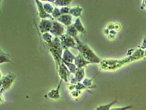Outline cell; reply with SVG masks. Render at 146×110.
<instances>
[{
  "mask_svg": "<svg viewBox=\"0 0 146 110\" xmlns=\"http://www.w3.org/2000/svg\"><path fill=\"white\" fill-rule=\"evenodd\" d=\"M82 11V8L80 7L79 6L74 7L70 8L69 14L71 15L72 16L78 17L81 15Z\"/></svg>",
  "mask_w": 146,
  "mask_h": 110,
  "instance_id": "17",
  "label": "cell"
},
{
  "mask_svg": "<svg viewBox=\"0 0 146 110\" xmlns=\"http://www.w3.org/2000/svg\"><path fill=\"white\" fill-rule=\"evenodd\" d=\"M62 62L64 63V64L66 67V68H68V69L70 72V73L75 74V73H76V70H77V68H76V66L75 65V64L72 63L66 62L63 61H62Z\"/></svg>",
  "mask_w": 146,
  "mask_h": 110,
  "instance_id": "20",
  "label": "cell"
},
{
  "mask_svg": "<svg viewBox=\"0 0 146 110\" xmlns=\"http://www.w3.org/2000/svg\"><path fill=\"white\" fill-rule=\"evenodd\" d=\"M85 77V68H77L76 73H75V77L70 80V84H76L83 81Z\"/></svg>",
  "mask_w": 146,
  "mask_h": 110,
  "instance_id": "10",
  "label": "cell"
},
{
  "mask_svg": "<svg viewBox=\"0 0 146 110\" xmlns=\"http://www.w3.org/2000/svg\"><path fill=\"white\" fill-rule=\"evenodd\" d=\"M51 15L54 19H57L58 17H59L61 15L60 9L58 8H54L52 13H51Z\"/></svg>",
  "mask_w": 146,
  "mask_h": 110,
  "instance_id": "24",
  "label": "cell"
},
{
  "mask_svg": "<svg viewBox=\"0 0 146 110\" xmlns=\"http://www.w3.org/2000/svg\"><path fill=\"white\" fill-rule=\"evenodd\" d=\"M73 25L78 32L81 33L82 34H85L86 33V29L84 27L82 23L81 22L80 19L79 18H78L75 20Z\"/></svg>",
  "mask_w": 146,
  "mask_h": 110,
  "instance_id": "16",
  "label": "cell"
},
{
  "mask_svg": "<svg viewBox=\"0 0 146 110\" xmlns=\"http://www.w3.org/2000/svg\"><path fill=\"white\" fill-rule=\"evenodd\" d=\"M74 64L77 68H84L90 63L82 57L80 53H79L77 56H75V57Z\"/></svg>",
  "mask_w": 146,
  "mask_h": 110,
  "instance_id": "12",
  "label": "cell"
},
{
  "mask_svg": "<svg viewBox=\"0 0 146 110\" xmlns=\"http://www.w3.org/2000/svg\"><path fill=\"white\" fill-rule=\"evenodd\" d=\"M11 60L4 54L0 55V65L5 63H11Z\"/></svg>",
  "mask_w": 146,
  "mask_h": 110,
  "instance_id": "25",
  "label": "cell"
},
{
  "mask_svg": "<svg viewBox=\"0 0 146 110\" xmlns=\"http://www.w3.org/2000/svg\"><path fill=\"white\" fill-rule=\"evenodd\" d=\"M144 57H146V49L144 51Z\"/></svg>",
  "mask_w": 146,
  "mask_h": 110,
  "instance_id": "32",
  "label": "cell"
},
{
  "mask_svg": "<svg viewBox=\"0 0 146 110\" xmlns=\"http://www.w3.org/2000/svg\"><path fill=\"white\" fill-rule=\"evenodd\" d=\"M3 99H3V96H2V94H0V103H1V102L3 101V100H4Z\"/></svg>",
  "mask_w": 146,
  "mask_h": 110,
  "instance_id": "31",
  "label": "cell"
},
{
  "mask_svg": "<svg viewBox=\"0 0 146 110\" xmlns=\"http://www.w3.org/2000/svg\"><path fill=\"white\" fill-rule=\"evenodd\" d=\"M42 39L47 44L48 46L51 45L52 43V35L51 34L48 33H44V34H42Z\"/></svg>",
  "mask_w": 146,
  "mask_h": 110,
  "instance_id": "21",
  "label": "cell"
},
{
  "mask_svg": "<svg viewBox=\"0 0 146 110\" xmlns=\"http://www.w3.org/2000/svg\"><path fill=\"white\" fill-rule=\"evenodd\" d=\"M141 5V8L143 9H145L146 12V0L143 1Z\"/></svg>",
  "mask_w": 146,
  "mask_h": 110,
  "instance_id": "30",
  "label": "cell"
},
{
  "mask_svg": "<svg viewBox=\"0 0 146 110\" xmlns=\"http://www.w3.org/2000/svg\"><path fill=\"white\" fill-rule=\"evenodd\" d=\"M62 47L63 50L68 49L69 48H75L76 46V43L72 37L66 34H63L59 37Z\"/></svg>",
  "mask_w": 146,
  "mask_h": 110,
  "instance_id": "5",
  "label": "cell"
},
{
  "mask_svg": "<svg viewBox=\"0 0 146 110\" xmlns=\"http://www.w3.org/2000/svg\"><path fill=\"white\" fill-rule=\"evenodd\" d=\"M57 70L60 78V79L66 83L68 82V78L70 77V73L68 71V68L65 66L64 63L62 62V61L61 64L57 68Z\"/></svg>",
  "mask_w": 146,
  "mask_h": 110,
  "instance_id": "8",
  "label": "cell"
},
{
  "mask_svg": "<svg viewBox=\"0 0 146 110\" xmlns=\"http://www.w3.org/2000/svg\"><path fill=\"white\" fill-rule=\"evenodd\" d=\"M1 1H0V4H1Z\"/></svg>",
  "mask_w": 146,
  "mask_h": 110,
  "instance_id": "35",
  "label": "cell"
},
{
  "mask_svg": "<svg viewBox=\"0 0 146 110\" xmlns=\"http://www.w3.org/2000/svg\"><path fill=\"white\" fill-rule=\"evenodd\" d=\"M117 103V99H115L114 100H113L112 102L109 103L107 105H101L98 107H97L95 110H110L111 107L115 105L116 103Z\"/></svg>",
  "mask_w": 146,
  "mask_h": 110,
  "instance_id": "18",
  "label": "cell"
},
{
  "mask_svg": "<svg viewBox=\"0 0 146 110\" xmlns=\"http://www.w3.org/2000/svg\"><path fill=\"white\" fill-rule=\"evenodd\" d=\"M48 47L52 56L56 62V68H57L62 63L63 50L62 47L59 37H55L53 40L52 44L48 45Z\"/></svg>",
  "mask_w": 146,
  "mask_h": 110,
  "instance_id": "3",
  "label": "cell"
},
{
  "mask_svg": "<svg viewBox=\"0 0 146 110\" xmlns=\"http://www.w3.org/2000/svg\"><path fill=\"white\" fill-rule=\"evenodd\" d=\"M80 93L81 91L80 90H75V91H72L70 94L73 98H76L80 95Z\"/></svg>",
  "mask_w": 146,
  "mask_h": 110,
  "instance_id": "28",
  "label": "cell"
},
{
  "mask_svg": "<svg viewBox=\"0 0 146 110\" xmlns=\"http://www.w3.org/2000/svg\"><path fill=\"white\" fill-rule=\"evenodd\" d=\"M75 56L68 49L64 50L62 55V61L69 63H72L74 61Z\"/></svg>",
  "mask_w": 146,
  "mask_h": 110,
  "instance_id": "14",
  "label": "cell"
},
{
  "mask_svg": "<svg viewBox=\"0 0 146 110\" xmlns=\"http://www.w3.org/2000/svg\"><path fill=\"white\" fill-rule=\"evenodd\" d=\"M1 79H2V74H1V72L0 71V81L1 80Z\"/></svg>",
  "mask_w": 146,
  "mask_h": 110,
  "instance_id": "33",
  "label": "cell"
},
{
  "mask_svg": "<svg viewBox=\"0 0 146 110\" xmlns=\"http://www.w3.org/2000/svg\"><path fill=\"white\" fill-rule=\"evenodd\" d=\"M66 34L67 35H69L70 37H72L73 39L75 40L76 42H78L80 40L79 39V38L77 37L78 34V31L75 28L73 24H72L71 25L67 27L66 33Z\"/></svg>",
  "mask_w": 146,
  "mask_h": 110,
  "instance_id": "15",
  "label": "cell"
},
{
  "mask_svg": "<svg viewBox=\"0 0 146 110\" xmlns=\"http://www.w3.org/2000/svg\"><path fill=\"white\" fill-rule=\"evenodd\" d=\"M1 54H4V53H3V52L1 51V50H0V55H1Z\"/></svg>",
  "mask_w": 146,
  "mask_h": 110,
  "instance_id": "34",
  "label": "cell"
},
{
  "mask_svg": "<svg viewBox=\"0 0 146 110\" xmlns=\"http://www.w3.org/2000/svg\"><path fill=\"white\" fill-rule=\"evenodd\" d=\"M76 49L79 50L82 57L90 64H98L101 62V59H100L94 51L86 44L82 43L80 40L76 42Z\"/></svg>",
  "mask_w": 146,
  "mask_h": 110,
  "instance_id": "2",
  "label": "cell"
},
{
  "mask_svg": "<svg viewBox=\"0 0 146 110\" xmlns=\"http://www.w3.org/2000/svg\"><path fill=\"white\" fill-rule=\"evenodd\" d=\"M144 57V51L140 48L135 50L128 57L120 59H103L100 63V68L102 71H112L118 69L128 63L142 59Z\"/></svg>",
  "mask_w": 146,
  "mask_h": 110,
  "instance_id": "1",
  "label": "cell"
},
{
  "mask_svg": "<svg viewBox=\"0 0 146 110\" xmlns=\"http://www.w3.org/2000/svg\"><path fill=\"white\" fill-rule=\"evenodd\" d=\"M82 84L86 88H91V86L93 85V81L92 79H90L88 78H85L82 81Z\"/></svg>",
  "mask_w": 146,
  "mask_h": 110,
  "instance_id": "23",
  "label": "cell"
},
{
  "mask_svg": "<svg viewBox=\"0 0 146 110\" xmlns=\"http://www.w3.org/2000/svg\"><path fill=\"white\" fill-rule=\"evenodd\" d=\"M16 78V75L14 73H9L3 77L1 80V87L0 89V94H3L8 89L11 88L14 83Z\"/></svg>",
  "mask_w": 146,
  "mask_h": 110,
  "instance_id": "4",
  "label": "cell"
},
{
  "mask_svg": "<svg viewBox=\"0 0 146 110\" xmlns=\"http://www.w3.org/2000/svg\"><path fill=\"white\" fill-rule=\"evenodd\" d=\"M35 2L38 9V15L41 19H51L52 21L54 20V19L52 17L51 15L47 13L45 11L43 6V3H42L41 1L38 0H35Z\"/></svg>",
  "mask_w": 146,
  "mask_h": 110,
  "instance_id": "7",
  "label": "cell"
},
{
  "mask_svg": "<svg viewBox=\"0 0 146 110\" xmlns=\"http://www.w3.org/2000/svg\"><path fill=\"white\" fill-rule=\"evenodd\" d=\"M70 7H69V6L67 7H63L60 9V12L61 15H68L69 13V11H70Z\"/></svg>",
  "mask_w": 146,
  "mask_h": 110,
  "instance_id": "27",
  "label": "cell"
},
{
  "mask_svg": "<svg viewBox=\"0 0 146 110\" xmlns=\"http://www.w3.org/2000/svg\"><path fill=\"white\" fill-rule=\"evenodd\" d=\"M53 21L51 19H41L38 24V29L42 34L50 31L53 25Z\"/></svg>",
  "mask_w": 146,
  "mask_h": 110,
  "instance_id": "9",
  "label": "cell"
},
{
  "mask_svg": "<svg viewBox=\"0 0 146 110\" xmlns=\"http://www.w3.org/2000/svg\"><path fill=\"white\" fill-rule=\"evenodd\" d=\"M64 27L61 23L57 21H53L52 27L50 32L55 37H59L64 34Z\"/></svg>",
  "mask_w": 146,
  "mask_h": 110,
  "instance_id": "6",
  "label": "cell"
},
{
  "mask_svg": "<svg viewBox=\"0 0 146 110\" xmlns=\"http://www.w3.org/2000/svg\"><path fill=\"white\" fill-rule=\"evenodd\" d=\"M62 83V80L60 79L58 87L56 89H53V90H51V91H48L45 95L44 97H47V99H52V100H57V99H60V94H59V90H60V88Z\"/></svg>",
  "mask_w": 146,
  "mask_h": 110,
  "instance_id": "11",
  "label": "cell"
},
{
  "mask_svg": "<svg viewBox=\"0 0 146 110\" xmlns=\"http://www.w3.org/2000/svg\"><path fill=\"white\" fill-rule=\"evenodd\" d=\"M139 48L142 50H144L146 49V37L143 39V43L142 45H141V46H139Z\"/></svg>",
  "mask_w": 146,
  "mask_h": 110,
  "instance_id": "29",
  "label": "cell"
},
{
  "mask_svg": "<svg viewBox=\"0 0 146 110\" xmlns=\"http://www.w3.org/2000/svg\"><path fill=\"white\" fill-rule=\"evenodd\" d=\"M71 0H56L53 3L57 6L67 7L71 3Z\"/></svg>",
  "mask_w": 146,
  "mask_h": 110,
  "instance_id": "19",
  "label": "cell"
},
{
  "mask_svg": "<svg viewBox=\"0 0 146 110\" xmlns=\"http://www.w3.org/2000/svg\"><path fill=\"white\" fill-rule=\"evenodd\" d=\"M56 19H57V21L61 23L62 25L63 24L68 27L72 25V16L69 14L61 15Z\"/></svg>",
  "mask_w": 146,
  "mask_h": 110,
  "instance_id": "13",
  "label": "cell"
},
{
  "mask_svg": "<svg viewBox=\"0 0 146 110\" xmlns=\"http://www.w3.org/2000/svg\"><path fill=\"white\" fill-rule=\"evenodd\" d=\"M43 6H44V9L45 10V11L50 15L51 14L54 8L49 3H43Z\"/></svg>",
  "mask_w": 146,
  "mask_h": 110,
  "instance_id": "22",
  "label": "cell"
},
{
  "mask_svg": "<svg viewBox=\"0 0 146 110\" xmlns=\"http://www.w3.org/2000/svg\"><path fill=\"white\" fill-rule=\"evenodd\" d=\"M133 107L132 105H129L125 107H111L110 110H129L133 109Z\"/></svg>",
  "mask_w": 146,
  "mask_h": 110,
  "instance_id": "26",
  "label": "cell"
}]
</instances>
